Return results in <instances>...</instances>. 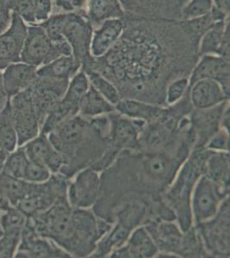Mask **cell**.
<instances>
[{
    "mask_svg": "<svg viewBox=\"0 0 230 258\" xmlns=\"http://www.w3.org/2000/svg\"><path fill=\"white\" fill-rule=\"evenodd\" d=\"M90 87L91 84L88 80L87 75L81 68V70L75 74L68 83L67 88L62 98V102L79 110V105L82 100L87 94Z\"/></svg>",
    "mask_w": 230,
    "mask_h": 258,
    "instance_id": "29",
    "label": "cell"
},
{
    "mask_svg": "<svg viewBox=\"0 0 230 258\" xmlns=\"http://www.w3.org/2000/svg\"><path fill=\"white\" fill-rule=\"evenodd\" d=\"M115 110L113 104L100 95L91 85L79 105V114L86 118L96 117L110 114Z\"/></svg>",
    "mask_w": 230,
    "mask_h": 258,
    "instance_id": "28",
    "label": "cell"
},
{
    "mask_svg": "<svg viewBox=\"0 0 230 258\" xmlns=\"http://www.w3.org/2000/svg\"><path fill=\"white\" fill-rule=\"evenodd\" d=\"M70 179L62 174H53L47 181L31 183L29 192L16 206L17 209L32 217L49 209L59 198L65 197Z\"/></svg>",
    "mask_w": 230,
    "mask_h": 258,
    "instance_id": "6",
    "label": "cell"
},
{
    "mask_svg": "<svg viewBox=\"0 0 230 258\" xmlns=\"http://www.w3.org/2000/svg\"><path fill=\"white\" fill-rule=\"evenodd\" d=\"M102 193L101 172L86 167L78 171L68 182V203L74 209H93Z\"/></svg>",
    "mask_w": 230,
    "mask_h": 258,
    "instance_id": "9",
    "label": "cell"
},
{
    "mask_svg": "<svg viewBox=\"0 0 230 258\" xmlns=\"http://www.w3.org/2000/svg\"><path fill=\"white\" fill-rule=\"evenodd\" d=\"M67 18V13L52 14L47 20L40 23L45 32L53 41H59L64 40L63 36V30Z\"/></svg>",
    "mask_w": 230,
    "mask_h": 258,
    "instance_id": "38",
    "label": "cell"
},
{
    "mask_svg": "<svg viewBox=\"0 0 230 258\" xmlns=\"http://www.w3.org/2000/svg\"><path fill=\"white\" fill-rule=\"evenodd\" d=\"M229 100L210 109H194L190 112V128L194 138L193 148H204L208 141L221 128V115Z\"/></svg>",
    "mask_w": 230,
    "mask_h": 258,
    "instance_id": "15",
    "label": "cell"
},
{
    "mask_svg": "<svg viewBox=\"0 0 230 258\" xmlns=\"http://www.w3.org/2000/svg\"><path fill=\"white\" fill-rule=\"evenodd\" d=\"M158 249L144 226L134 229L125 243L114 249L109 258L157 257Z\"/></svg>",
    "mask_w": 230,
    "mask_h": 258,
    "instance_id": "19",
    "label": "cell"
},
{
    "mask_svg": "<svg viewBox=\"0 0 230 258\" xmlns=\"http://www.w3.org/2000/svg\"><path fill=\"white\" fill-rule=\"evenodd\" d=\"M93 25L85 16L78 12H68L63 30V36L72 51V55L82 64H89L92 57L91 45L93 35Z\"/></svg>",
    "mask_w": 230,
    "mask_h": 258,
    "instance_id": "10",
    "label": "cell"
},
{
    "mask_svg": "<svg viewBox=\"0 0 230 258\" xmlns=\"http://www.w3.org/2000/svg\"><path fill=\"white\" fill-rule=\"evenodd\" d=\"M15 257L70 258L71 256L53 241L37 234L29 218Z\"/></svg>",
    "mask_w": 230,
    "mask_h": 258,
    "instance_id": "13",
    "label": "cell"
},
{
    "mask_svg": "<svg viewBox=\"0 0 230 258\" xmlns=\"http://www.w3.org/2000/svg\"><path fill=\"white\" fill-rule=\"evenodd\" d=\"M213 6L224 15L229 17V0H212Z\"/></svg>",
    "mask_w": 230,
    "mask_h": 258,
    "instance_id": "48",
    "label": "cell"
},
{
    "mask_svg": "<svg viewBox=\"0 0 230 258\" xmlns=\"http://www.w3.org/2000/svg\"><path fill=\"white\" fill-rule=\"evenodd\" d=\"M219 21L216 24H213L206 32L202 36L198 44V56L205 55V54H216L218 55L219 48L221 46V39L223 36L225 27L227 21Z\"/></svg>",
    "mask_w": 230,
    "mask_h": 258,
    "instance_id": "30",
    "label": "cell"
},
{
    "mask_svg": "<svg viewBox=\"0 0 230 258\" xmlns=\"http://www.w3.org/2000/svg\"><path fill=\"white\" fill-rule=\"evenodd\" d=\"M199 57L200 59L190 73L189 86L199 80H215L221 85L225 93L230 96L229 61L216 54Z\"/></svg>",
    "mask_w": 230,
    "mask_h": 258,
    "instance_id": "18",
    "label": "cell"
},
{
    "mask_svg": "<svg viewBox=\"0 0 230 258\" xmlns=\"http://www.w3.org/2000/svg\"><path fill=\"white\" fill-rule=\"evenodd\" d=\"M29 218L37 234L53 241L71 257H90L113 226L92 209H74L66 196Z\"/></svg>",
    "mask_w": 230,
    "mask_h": 258,
    "instance_id": "1",
    "label": "cell"
},
{
    "mask_svg": "<svg viewBox=\"0 0 230 258\" xmlns=\"http://www.w3.org/2000/svg\"><path fill=\"white\" fill-rule=\"evenodd\" d=\"M229 39H230V28L229 20L227 21L226 27H225L223 36L221 39V46L219 48L218 56L229 61Z\"/></svg>",
    "mask_w": 230,
    "mask_h": 258,
    "instance_id": "46",
    "label": "cell"
},
{
    "mask_svg": "<svg viewBox=\"0 0 230 258\" xmlns=\"http://www.w3.org/2000/svg\"><path fill=\"white\" fill-rule=\"evenodd\" d=\"M81 68V63L73 55H63L37 68L36 73L40 78L70 80Z\"/></svg>",
    "mask_w": 230,
    "mask_h": 258,
    "instance_id": "24",
    "label": "cell"
},
{
    "mask_svg": "<svg viewBox=\"0 0 230 258\" xmlns=\"http://www.w3.org/2000/svg\"><path fill=\"white\" fill-rule=\"evenodd\" d=\"M229 121H230V105L225 108L224 111L221 115V122H220V126L221 128L225 129L229 132Z\"/></svg>",
    "mask_w": 230,
    "mask_h": 258,
    "instance_id": "50",
    "label": "cell"
},
{
    "mask_svg": "<svg viewBox=\"0 0 230 258\" xmlns=\"http://www.w3.org/2000/svg\"><path fill=\"white\" fill-rule=\"evenodd\" d=\"M204 175L222 187L230 188L229 153L210 151L205 164Z\"/></svg>",
    "mask_w": 230,
    "mask_h": 258,
    "instance_id": "26",
    "label": "cell"
},
{
    "mask_svg": "<svg viewBox=\"0 0 230 258\" xmlns=\"http://www.w3.org/2000/svg\"><path fill=\"white\" fill-rule=\"evenodd\" d=\"M29 161L23 147H18L7 156L2 171L13 177L23 179Z\"/></svg>",
    "mask_w": 230,
    "mask_h": 258,
    "instance_id": "36",
    "label": "cell"
},
{
    "mask_svg": "<svg viewBox=\"0 0 230 258\" xmlns=\"http://www.w3.org/2000/svg\"><path fill=\"white\" fill-rule=\"evenodd\" d=\"M47 137L65 159L60 174L69 179L84 168L93 167L109 147V140L100 134L90 118L79 114L65 119Z\"/></svg>",
    "mask_w": 230,
    "mask_h": 258,
    "instance_id": "2",
    "label": "cell"
},
{
    "mask_svg": "<svg viewBox=\"0 0 230 258\" xmlns=\"http://www.w3.org/2000/svg\"><path fill=\"white\" fill-rule=\"evenodd\" d=\"M209 153L205 148H192L162 196L163 203L175 214V220L183 232L193 225L191 212L192 192L198 179L205 172Z\"/></svg>",
    "mask_w": 230,
    "mask_h": 258,
    "instance_id": "3",
    "label": "cell"
},
{
    "mask_svg": "<svg viewBox=\"0 0 230 258\" xmlns=\"http://www.w3.org/2000/svg\"><path fill=\"white\" fill-rule=\"evenodd\" d=\"M180 256L188 258L210 257L204 248L200 235L193 225L187 231L184 232Z\"/></svg>",
    "mask_w": 230,
    "mask_h": 258,
    "instance_id": "34",
    "label": "cell"
},
{
    "mask_svg": "<svg viewBox=\"0 0 230 258\" xmlns=\"http://www.w3.org/2000/svg\"><path fill=\"white\" fill-rule=\"evenodd\" d=\"M85 2L86 0H53V3L58 8L67 12H75L82 9Z\"/></svg>",
    "mask_w": 230,
    "mask_h": 258,
    "instance_id": "45",
    "label": "cell"
},
{
    "mask_svg": "<svg viewBox=\"0 0 230 258\" xmlns=\"http://www.w3.org/2000/svg\"><path fill=\"white\" fill-rule=\"evenodd\" d=\"M37 68L19 61L6 67L3 71V81L9 98L32 86L37 79Z\"/></svg>",
    "mask_w": 230,
    "mask_h": 258,
    "instance_id": "22",
    "label": "cell"
},
{
    "mask_svg": "<svg viewBox=\"0 0 230 258\" xmlns=\"http://www.w3.org/2000/svg\"><path fill=\"white\" fill-rule=\"evenodd\" d=\"M188 96L194 109H210L229 100V96L219 83L208 79L198 80L190 85Z\"/></svg>",
    "mask_w": 230,
    "mask_h": 258,
    "instance_id": "20",
    "label": "cell"
},
{
    "mask_svg": "<svg viewBox=\"0 0 230 258\" xmlns=\"http://www.w3.org/2000/svg\"><path fill=\"white\" fill-rule=\"evenodd\" d=\"M210 257L230 256V197L223 201L214 217L193 225Z\"/></svg>",
    "mask_w": 230,
    "mask_h": 258,
    "instance_id": "5",
    "label": "cell"
},
{
    "mask_svg": "<svg viewBox=\"0 0 230 258\" xmlns=\"http://www.w3.org/2000/svg\"><path fill=\"white\" fill-rule=\"evenodd\" d=\"M9 103L18 147H23L41 132V122L33 103L30 87L11 97Z\"/></svg>",
    "mask_w": 230,
    "mask_h": 258,
    "instance_id": "8",
    "label": "cell"
},
{
    "mask_svg": "<svg viewBox=\"0 0 230 258\" xmlns=\"http://www.w3.org/2000/svg\"><path fill=\"white\" fill-rule=\"evenodd\" d=\"M8 154L9 153H6L5 151H0V173L3 170L4 164H5V162H6V159Z\"/></svg>",
    "mask_w": 230,
    "mask_h": 258,
    "instance_id": "53",
    "label": "cell"
},
{
    "mask_svg": "<svg viewBox=\"0 0 230 258\" xmlns=\"http://www.w3.org/2000/svg\"><path fill=\"white\" fill-rule=\"evenodd\" d=\"M12 12L7 6L0 3V35L9 27L12 19Z\"/></svg>",
    "mask_w": 230,
    "mask_h": 258,
    "instance_id": "47",
    "label": "cell"
},
{
    "mask_svg": "<svg viewBox=\"0 0 230 258\" xmlns=\"http://www.w3.org/2000/svg\"><path fill=\"white\" fill-rule=\"evenodd\" d=\"M32 182H29L24 179L17 178L9 176L5 172L0 173V188L9 200L12 207H16L29 192Z\"/></svg>",
    "mask_w": 230,
    "mask_h": 258,
    "instance_id": "33",
    "label": "cell"
},
{
    "mask_svg": "<svg viewBox=\"0 0 230 258\" xmlns=\"http://www.w3.org/2000/svg\"><path fill=\"white\" fill-rule=\"evenodd\" d=\"M9 8L20 16L26 24H35L33 0H9Z\"/></svg>",
    "mask_w": 230,
    "mask_h": 258,
    "instance_id": "41",
    "label": "cell"
},
{
    "mask_svg": "<svg viewBox=\"0 0 230 258\" xmlns=\"http://www.w3.org/2000/svg\"><path fill=\"white\" fill-rule=\"evenodd\" d=\"M18 147V135L15 130L8 101L3 110L0 111V150L10 153Z\"/></svg>",
    "mask_w": 230,
    "mask_h": 258,
    "instance_id": "31",
    "label": "cell"
},
{
    "mask_svg": "<svg viewBox=\"0 0 230 258\" xmlns=\"http://www.w3.org/2000/svg\"><path fill=\"white\" fill-rule=\"evenodd\" d=\"M229 132L225 129L220 128L208 141L204 148L213 152L229 153Z\"/></svg>",
    "mask_w": 230,
    "mask_h": 258,
    "instance_id": "43",
    "label": "cell"
},
{
    "mask_svg": "<svg viewBox=\"0 0 230 258\" xmlns=\"http://www.w3.org/2000/svg\"><path fill=\"white\" fill-rule=\"evenodd\" d=\"M119 1H120V5L122 6L124 10L133 11L137 7L136 0H119Z\"/></svg>",
    "mask_w": 230,
    "mask_h": 258,
    "instance_id": "52",
    "label": "cell"
},
{
    "mask_svg": "<svg viewBox=\"0 0 230 258\" xmlns=\"http://www.w3.org/2000/svg\"><path fill=\"white\" fill-rule=\"evenodd\" d=\"M144 227L158 247L157 257H181L184 232L176 220H150Z\"/></svg>",
    "mask_w": 230,
    "mask_h": 258,
    "instance_id": "11",
    "label": "cell"
},
{
    "mask_svg": "<svg viewBox=\"0 0 230 258\" xmlns=\"http://www.w3.org/2000/svg\"><path fill=\"white\" fill-rule=\"evenodd\" d=\"M22 235L3 232L0 238V258L15 257Z\"/></svg>",
    "mask_w": 230,
    "mask_h": 258,
    "instance_id": "42",
    "label": "cell"
},
{
    "mask_svg": "<svg viewBox=\"0 0 230 258\" xmlns=\"http://www.w3.org/2000/svg\"><path fill=\"white\" fill-rule=\"evenodd\" d=\"M166 106L158 105L134 98H122L114 106L118 113L133 120L149 123L162 116Z\"/></svg>",
    "mask_w": 230,
    "mask_h": 258,
    "instance_id": "23",
    "label": "cell"
},
{
    "mask_svg": "<svg viewBox=\"0 0 230 258\" xmlns=\"http://www.w3.org/2000/svg\"><path fill=\"white\" fill-rule=\"evenodd\" d=\"M28 33V24L17 13L12 12L9 27L0 35V70L9 64L21 61Z\"/></svg>",
    "mask_w": 230,
    "mask_h": 258,
    "instance_id": "16",
    "label": "cell"
},
{
    "mask_svg": "<svg viewBox=\"0 0 230 258\" xmlns=\"http://www.w3.org/2000/svg\"><path fill=\"white\" fill-rule=\"evenodd\" d=\"M189 89V79L187 76L179 77L168 84L165 90V105L177 103L187 94Z\"/></svg>",
    "mask_w": 230,
    "mask_h": 258,
    "instance_id": "37",
    "label": "cell"
},
{
    "mask_svg": "<svg viewBox=\"0 0 230 258\" xmlns=\"http://www.w3.org/2000/svg\"><path fill=\"white\" fill-rule=\"evenodd\" d=\"M126 27L124 18H115L103 22L99 29L95 30L92 35L91 45V55L94 59H98L108 53L117 41L120 38Z\"/></svg>",
    "mask_w": 230,
    "mask_h": 258,
    "instance_id": "21",
    "label": "cell"
},
{
    "mask_svg": "<svg viewBox=\"0 0 230 258\" xmlns=\"http://www.w3.org/2000/svg\"><path fill=\"white\" fill-rule=\"evenodd\" d=\"M229 197L230 188L222 187L204 174L200 176L194 187L191 199L193 225L202 223L214 217L221 203Z\"/></svg>",
    "mask_w": 230,
    "mask_h": 258,
    "instance_id": "7",
    "label": "cell"
},
{
    "mask_svg": "<svg viewBox=\"0 0 230 258\" xmlns=\"http://www.w3.org/2000/svg\"><path fill=\"white\" fill-rule=\"evenodd\" d=\"M111 129L109 145L118 153L125 150H139V135L145 122L133 120L118 113L116 110L108 114Z\"/></svg>",
    "mask_w": 230,
    "mask_h": 258,
    "instance_id": "12",
    "label": "cell"
},
{
    "mask_svg": "<svg viewBox=\"0 0 230 258\" xmlns=\"http://www.w3.org/2000/svg\"><path fill=\"white\" fill-rule=\"evenodd\" d=\"M9 99L4 86L3 74H2V71L0 70V111L3 110Z\"/></svg>",
    "mask_w": 230,
    "mask_h": 258,
    "instance_id": "49",
    "label": "cell"
},
{
    "mask_svg": "<svg viewBox=\"0 0 230 258\" xmlns=\"http://www.w3.org/2000/svg\"><path fill=\"white\" fill-rule=\"evenodd\" d=\"M29 218L16 207H12L6 211L2 212L0 215V224L3 232L23 234Z\"/></svg>",
    "mask_w": 230,
    "mask_h": 258,
    "instance_id": "35",
    "label": "cell"
},
{
    "mask_svg": "<svg viewBox=\"0 0 230 258\" xmlns=\"http://www.w3.org/2000/svg\"><path fill=\"white\" fill-rule=\"evenodd\" d=\"M229 17L224 15L213 6L210 13L206 15L192 18L189 20H181L179 24L185 34L192 41H195L196 43L198 44V41L203 35L212 26L213 24H216V22L219 21L226 20Z\"/></svg>",
    "mask_w": 230,
    "mask_h": 258,
    "instance_id": "27",
    "label": "cell"
},
{
    "mask_svg": "<svg viewBox=\"0 0 230 258\" xmlns=\"http://www.w3.org/2000/svg\"><path fill=\"white\" fill-rule=\"evenodd\" d=\"M213 8L212 0H189L181 9L182 20L199 18L210 13Z\"/></svg>",
    "mask_w": 230,
    "mask_h": 258,
    "instance_id": "39",
    "label": "cell"
},
{
    "mask_svg": "<svg viewBox=\"0 0 230 258\" xmlns=\"http://www.w3.org/2000/svg\"><path fill=\"white\" fill-rule=\"evenodd\" d=\"M53 174L44 165L29 161L24 171V180L32 183H40L47 181Z\"/></svg>",
    "mask_w": 230,
    "mask_h": 258,
    "instance_id": "40",
    "label": "cell"
},
{
    "mask_svg": "<svg viewBox=\"0 0 230 258\" xmlns=\"http://www.w3.org/2000/svg\"><path fill=\"white\" fill-rule=\"evenodd\" d=\"M125 16V10L119 0H90L88 3L87 18L92 25Z\"/></svg>",
    "mask_w": 230,
    "mask_h": 258,
    "instance_id": "25",
    "label": "cell"
},
{
    "mask_svg": "<svg viewBox=\"0 0 230 258\" xmlns=\"http://www.w3.org/2000/svg\"><path fill=\"white\" fill-rule=\"evenodd\" d=\"M63 55H72L71 47L65 39L53 41L40 24L28 25L21 61L38 68Z\"/></svg>",
    "mask_w": 230,
    "mask_h": 258,
    "instance_id": "4",
    "label": "cell"
},
{
    "mask_svg": "<svg viewBox=\"0 0 230 258\" xmlns=\"http://www.w3.org/2000/svg\"><path fill=\"white\" fill-rule=\"evenodd\" d=\"M82 69L85 71L91 86L111 104L115 106L120 102V100L121 99L120 92L110 80L91 68H86Z\"/></svg>",
    "mask_w": 230,
    "mask_h": 258,
    "instance_id": "32",
    "label": "cell"
},
{
    "mask_svg": "<svg viewBox=\"0 0 230 258\" xmlns=\"http://www.w3.org/2000/svg\"><path fill=\"white\" fill-rule=\"evenodd\" d=\"M35 23L47 20L53 12V0H33Z\"/></svg>",
    "mask_w": 230,
    "mask_h": 258,
    "instance_id": "44",
    "label": "cell"
},
{
    "mask_svg": "<svg viewBox=\"0 0 230 258\" xmlns=\"http://www.w3.org/2000/svg\"><path fill=\"white\" fill-rule=\"evenodd\" d=\"M69 81L70 80H54L37 76L35 83L30 87L33 103L41 126L46 115L60 103Z\"/></svg>",
    "mask_w": 230,
    "mask_h": 258,
    "instance_id": "14",
    "label": "cell"
},
{
    "mask_svg": "<svg viewBox=\"0 0 230 258\" xmlns=\"http://www.w3.org/2000/svg\"><path fill=\"white\" fill-rule=\"evenodd\" d=\"M29 161L44 165L52 174L61 173L66 161L50 142L47 135L40 133L23 146Z\"/></svg>",
    "mask_w": 230,
    "mask_h": 258,
    "instance_id": "17",
    "label": "cell"
},
{
    "mask_svg": "<svg viewBox=\"0 0 230 258\" xmlns=\"http://www.w3.org/2000/svg\"><path fill=\"white\" fill-rule=\"evenodd\" d=\"M12 207L6 194L4 193L3 189L0 188V211H6L7 209H9Z\"/></svg>",
    "mask_w": 230,
    "mask_h": 258,
    "instance_id": "51",
    "label": "cell"
}]
</instances>
